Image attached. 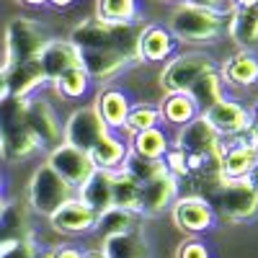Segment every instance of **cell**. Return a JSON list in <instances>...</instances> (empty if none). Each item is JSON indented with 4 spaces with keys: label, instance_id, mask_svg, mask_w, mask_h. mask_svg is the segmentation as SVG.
<instances>
[{
    "label": "cell",
    "instance_id": "cell-17",
    "mask_svg": "<svg viewBox=\"0 0 258 258\" xmlns=\"http://www.w3.org/2000/svg\"><path fill=\"white\" fill-rule=\"evenodd\" d=\"M178 41L170 36L165 24H142L137 34V62L140 64H163L176 54Z\"/></svg>",
    "mask_w": 258,
    "mask_h": 258
},
{
    "label": "cell",
    "instance_id": "cell-25",
    "mask_svg": "<svg viewBox=\"0 0 258 258\" xmlns=\"http://www.w3.org/2000/svg\"><path fill=\"white\" fill-rule=\"evenodd\" d=\"M129 153V142L119 137V132H106L93 147H91V163L96 170H119L124 158Z\"/></svg>",
    "mask_w": 258,
    "mask_h": 258
},
{
    "label": "cell",
    "instance_id": "cell-22",
    "mask_svg": "<svg viewBox=\"0 0 258 258\" xmlns=\"http://www.w3.org/2000/svg\"><path fill=\"white\" fill-rule=\"evenodd\" d=\"M227 88H253L258 85V54L253 49H238L217 64Z\"/></svg>",
    "mask_w": 258,
    "mask_h": 258
},
{
    "label": "cell",
    "instance_id": "cell-32",
    "mask_svg": "<svg viewBox=\"0 0 258 258\" xmlns=\"http://www.w3.org/2000/svg\"><path fill=\"white\" fill-rule=\"evenodd\" d=\"M135 225H140L137 212H132V209H121V207H111V209H106V212L96 214L93 232L103 240V238H111V235H119V232L132 230Z\"/></svg>",
    "mask_w": 258,
    "mask_h": 258
},
{
    "label": "cell",
    "instance_id": "cell-20",
    "mask_svg": "<svg viewBox=\"0 0 258 258\" xmlns=\"http://www.w3.org/2000/svg\"><path fill=\"white\" fill-rule=\"evenodd\" d=\"M49 225L57 235H88L96 225V212L85 207L78 197H73L49 217Z\"/></svg>",
    "mask_w": 258,
    "mask_h": 258
},
{
    "label": "cell",
    "instance_id": "cell-49",
    "mask_svg": "<svg viewBox=\"0 0 258 258\" xmlns=\"http://www.w3.org/2000/svg\"><path fill=\"white\" fill-rule=\"evenodd\" d=\"M85 258H103L98 250H85Z\"/></svg>",
    "mask_w": 258,
    "mask_h": 258
},
{
    "label": "cell",
    "instance_id": "cell-29",
    "mask_svg": "<svg viewBox=\"0 0 258 258\" xmlns=\"http://www.w3.org/2000/svg\"><path fill=\"white\" fill-rule=\"evenodd\" d=\"M13 240H34V232L29 225V214L21 204H6L0 214V245Z\"/></svg>",
    "mask_w": 258,
    "mask_h": 258
},
{
    "label": "cell",
    "instance_id": "cell-5",
    "mask_svg": "<svg viewBox=\"0 0 258 258\" xmlns=\"http://www.w3.org/2000/svg\"><path fill=\"white\" fill-rule=\"evenodd\" d=\"M47 39H49V34H47L44 24H39L36 18H29V16L11 18L6 26V36H3V49H6L3 68L36 59L41 47L47 44Z\"/></svg>",
    "mask_w": 258,
    "mask_h": 258
},
{
    "label": "cell",
    "instance_id": "cell-34",
    "mask_svg": "<svg viewBox=\"0 0 258 258\" xmlns=\"http://www.w3.org/2000/svg\"><path fill=\"white\" fill-rule=\"evenodd\" d=\"M54 91L59 98L64 101H80L85 93L91 91V78L83 73V68H75V70H68L64 75H59L54 83Z\"/></svg>",
    "mask_w": 258,
    "mask_h": 258
},
{
    "label": "cell",
    "instance_id": "cell-38",
    "mask_svg": "<svg viewBox=\"0 0 258 258\" xmlns=\"http://www.w3.org/2000/svg\"><path fill=\"white\" fill-rule=\"evenodd\" d=\"M163 165H165V170H168V173L173 176L176 181L188 178V170H186V155L181 153L178 147H173V145L168 147V153L163 155Z\"/></svg>",
    "mask_w": 258,
    "mask_h": 258
},
{
    "label": "cell",
    "instance_id": "cell-51",
    "mask_svg": "<svg viewBox=\"0 0 258 258\" xmlns=\"http://www.w3.org/2000/svg\"><path fill=\"white\" fill-rule=\"evenodd\" d=\"M163 3H173L176 6V3H183V0H163Z\"/></svg>",
    "mask_w": 258,
    "mask_h": 258
},
{
    "label": "cell",
    "instance_id": "cell-7",
    "mask_svg": "<svg viewBox=\"0 0 258 258\" xmlns=\"http://www.w3.org/2000/svg\"><path fill=\"white\" fill-rule=\"evenodd\" d=\"M209 204H212L214 214L222 217L225 222L243 225V222H250L258 217V194L245 183V178L220 181Z\"/></svg>",
    "mask_w": 258,
    "mask_h": 258
},
{
    "label": "cell",
    "instance_id": "cell-39",
    "mask_svg": "<svg viewBox=\"0 0 258 258\" xmlns=\"http://www.w3.org/2000/svg\"><path fill=\"white\" fill-rule=\"evenodd\" d=\"M176 258H212V248L202 238H186L176 248Z\"/></svg>",
    "mask_w": 258,
    "mask_h": 258
},
{
    "label": "cell",
    "instance_id": "cell-24",
    "mask_svg": "<svg viewBox=\"0 0 258 258\" xmlns=\"http://www.w3.org/2000/svg\"><path fill=\"white\" fill-rule=\"evenodd\" d=\"M227 36L238 49H253L258 44V6L232 8L227 16Z\"/></svg>",
    "mask_w": 258,
    "mask_h": 258
},
{
    "label": "cell",
    "instance_id": "cell-21",
    "mask_svg": "<svg viewBox=\"0 0 258 258\" xmlns=\"http://www.w3.org/2000/svg\"><path fill=\"white\" fill-rule=\"evenodd\" d=\"M98 253L103 258H153V245H150V238L145 235V230L135 225L126 232L103 238Z\"/></svg>",
    "mask_w": 258,
    "mask_h": 258
},
{
    "label": "cell",
    "instance_id": "cell-46",
    "mask_svg": "<svg viewBox=\"0 0 258 258\" xmlns=\"http://www.w3.org/2000/svg\"><path fill=\"white\" fill-rule=\"evenodd\" d=\"M250 116H253V126H255V132H258V101L250 106Z\"/></svg>",
    "mask_w": 258,
    "mask_h": 258
},
{
    "label": "cell",
    "instance_id": "cell-41",
    "mask_svg": "<svg viewBox=\"0 0 258 258\" xmlns=\"http://www.w3.org/2000/svg\"><path fill=\"white\" fill-rule=\"evenodd\" d=\"M191 6H202V8H212V11H222V13H230L232 6L230 0H186Z\"/></svg>",
    "mask_w": 258,
    "mask_h": 258
},
{
    "label": "cell",
    "instance_id": "cell-26",
    "mask_svg": "<svg viewBox=\"0 0 258 258\" xmlns=\"http://www.w3.org/2000/svg\"><path fill=\"white\" fill-rule=\"evenodd\" d=\"M158 114H160L163 126L181 129L183 124H188L191 119L199 116V109L191 101L188 93H163V98L158 103Z\"/></svg>",
    "mask_w": 258,
    "mask_h": 258
},
{
    "label": "cell",
    "instance_id": "cell-18",
    "mask_svg": "<svg viewBox=\"0 0 258 258\" xmlns=\"http://www.w3.org/2000/svg\"><path fill=\"white\" fill-rule=\"evenodd\" d=\"M137 62L119 52L109 49H91V52H80V68L83 73L91 78V83H111L129 68H135Z\"/></svg>",
    "mask_w": 258,
    "mask_h": 258
},
{
    "label": "cell",
    "instance_id": "cell-30",
    "mask_svg": "<svg viewBox=\"0 0 258 258\" xmlns=\"http://www.w3.org/2000/svg\"><path fill=\"white\" fill-rule=\"evenodd\" d=\"M168 147H170V137L160 126L137 132V135H132V140H129V153H135L140 158H147V160H163Z\"/></svg>",
    "mask_w": 258,
    "mask_h": 258
},
{
    "label": "cell",
    "instance_id": "cell-14",
    "mask_svg": "<svg viewBox=\"0 0 258 258\" xmlns=\"http://www.w3.org/2000/svg\"><path fill=\"white\" fill-rule=\"evenodd\" d=\"M258 163V155L250 140H220L217 145V178L240 181Z\"/></svg>",
    "mask_w": 258,
    "mask_h": 258
},
{
    "label": "cell",
    "instance_id": "cell-37",
    "mask_svg": "<svg viewBox=\"0 0 258 258\" xmlns=\"http://www.w3.org/2000/svg\"><path fill=\"white\" fill-rule=\"evenodd\" d=\"M0 258H39L36 240H13L0 245Z\"/></svg>",
    "mask_w": 258,
    "mask_h": 258
},
{
    "label": "cell",
    "instance_id": "cell-15",
    "mask_svg": "<svg viewBox=\"0 0 258 258\" xmlns=\"http://www.w3.org/2000/svg\"><path fill=\"white\" fill-rule=\"evenodd\" d=\"M173 147H178L183 155H199V158H212L217 160V145H220V135L212 129V124L204 119V114H199L197 119H191L188 124H183L176 140L170 142Z\"/></svg>",
    "mask_w": 258,
    "mask_h": 258
},
{
    "label": "cell",
    "instance_id": "cell-11",
    "mask_svg": "<svg viewBox=\"0 0 258 258\" xmlns=\"http://www.w3.org/2000/svg\"><path fill=\"white\" fill-rule=\"evenodd\" d=\"M178 199V181L163 170L155 178H150L145 183H140V191H137V204H135V212L137 217L142 220H153V217H160L165 209H170Z\"/></svg>",
    "mask_w": 258,
    "mask_h": 258
},
{
    "label": "cell",
    "instance_id": "cell-42",
    "mask_svg": "<svg viewBox=\"0 0 258 258\" xmlns=\"http://www.w3.org/2000/svg\"><path fill=\"white\" fill-rule=\"evenodd\" d=\"M245 183H248V186H250V188H253V191L258 194V163H255V165H253V168L248 170V176H245Z\"/></svg>",
    "mask_w": 258,
    "mask_h": 258
},
{
    "label": "cell",
    "instance_id": "cell-8",
    "mask_svg": "<svg viewBox=\"0 0 258 258\" xmlns=\"http://www.w3.org/2000/svg\"><path fill=\"white\" fill-rule=\"evenodd\" d=\"M204 119L220 135V140H250L255 132L250 106H245L243 101L232 98V96H225L209 111H204Z\"/></svg>",
    "mask_w": 258,
    "mask_h": 258
},
{
    "label": "cell",
    "instance_id": "cell-16",
    "mask_svg": "<svg viewBox=\"0 0 258 258\" xmlns=\"http://www.w3.org/2000/svg\"><path fill=\"white\" fill-rule=\"evenodd\" d=\"M36 62H39L41 73H44V80L52 85L59 75H64L68 70L80 68V52H78V47L73 44L70 39L49 36V39H47V44L41 47Z\"/></svg>",
    "mask_w": 258,
    "mask_h": 258
},
{
    "label": "cell",
    "instance_id": "cell-48",
    "mask_svg": "<svg viewBox=\"0 0 258 258\" xmlns=\"http://www.w3.org/2000/svg\"><path fill=\"white\" fill-rule=\"evenodd\" d=\"M250 145H253V150H255V155H258V132H253V137H250Z\"/></svg>",
    "mask_w": 258,
    "mask_h": 258
},
{
    "label": "cell",
    "instance_id": "cell-12",
    "mask_svg": "<svg viewBox=\"0 0 258 258\" xmlns=\"http://www.w3.org/2000/svg\"><path fill=\"white\" fill-rule=\"evenodd\" d=\"M109 132L106 124L98 119L93 106H78L62 124V142L83 153H91V147Z\"/></svg>",
    "mask_w": 258,
    "mask_h": 258
},
{
    "label": "cell",
    "instance_id": "cell-50",
    "mask_svg": "<svg viewBox=\"0 0 258 258\" xmlns=\"http://www.w3.org/2000/svg\"><path fill=\"white\" fill-rule=\"evenodd\" d=\"M3 209H6V199L0 197V214H3Z\"/></svg>",
    "mask_w": 258,
    "mask_h": 258
},
{
    "label": "cell",
    "instance_id": "cell-2",
    "mask_svg": "<svg viewBox=\"0 0 258 258\" xmlns=\"http://www.w3.org/2000/svg\"><path fill=\"white\" fill-rule=\"evenodd\" d=\"M227 16L230 13L191 6L183 0L168 13L165 29L178 44H214L227 34Z\"/></svg>",
    "mask_w": 258,
    "mask_h": 258
},
{
    "label": "cell",
    "instance_id": "cell-45",
    "mask_svg": "<svg viewBox=\"0 0 258 258\" xmlns=\"http://www.w3.org/2000/svg\"><path fill=\"white\" fill-rule=\"evenodd\" d=\"M21 6H29V8H44L47 0H18Z\"/></svg>",
    "mask_w": 258,
    "mask_h": 258
},
{
    "label": "cell",
    "instance_id": "cell-47",
    "mask_svg": "<svg viewBox=\"0 0 258 258\" xmlns=\"http://www.w3.org/2000/svg\"><path fill=\"white\" fill-rule=\"evenodd\" d=\"M6 96V78H3V70H0V98Z\"/></svg>",
    "mask_w": 258,
    "mask_h": 258
},
{
    "label": "cell",
    "instance_id": "cell-27",
    "mask_svg": "<svg viewBox=\"0 0 258 258\" xmlns=\"http://www.w3.org/2000/svg\"><path fill=\"white\" fill-rule=\"evenodd\" d=\"M111 173H114V170H111ZM111 173H109V170H96V173L75 191V197H78L85 207H91L96 214H101V212H106V209L114 207Z\"/></svg>",
    "mask_w": 258,
    "mask_h": 258
},
{
    "label": "cell",
    "instance_id": "cell-43",
    "mask_svg": "<svg viewBox=\"0 0 258 258\" xmlns=\"http://www.w3.org/2000/svg\"><path fill=\"white\" fill-rule=\"evenodd\" d=\"M47 6L54 8V11H68L75 6V0H47Z\"/></svg>",
    "mask_w": 258,
    "mask_h": 258
},
{
    "label": "cell",
    "instance_id": "cell-13",
    "mask_svg": "<svg viewBox=\"0 0 258 258\" xmlns=\"http://www.w3.org/2000/svg\"><path fill=\"white\" fill-rule=\"evenodd\" d=\"M44 163H47L68 186H73L75 191L96 173V168H93V163H91V155L83 153V150H75V147H70V145H64V142H59L57 147L49 150Z\"/></svg>",
    "mask_w": 258,
    "mask_h": 258
},
{
    "label": "cell",
    "instance_id": "cell-28",
    "mask_svg": "<svg viewBox=\"0 0 258 258\" xmlns=\"http://www.w3.org/2000/svg\"><path fill=\"white\" fill-rule=\"evenodd\" d=\"M188 96H191V101L197 103V109H199V114H204V111H209L214 103H220L225 96H227V85H225V80H222V75H220V70H212V73H207V75H202L197 83L188 88Z\"/></svg>",
    "mask_w": 258,
    "mask_h": 258
},
{
    "label": "cell",
    "instance_id": "cell-19",
    "mask_svg": "<svg viewBox=\"0 0 258 258\" xmlns=\"http://www.w3.org/2000/svg\"><path fill=\"white\" fill-rule=\"evenodd\" d=\"M91 106L96 109L98 119L106 124L109 132H124V121L129 114V106H132V98H129V93L124 88H119V85H103L96 93Z\"/></svg>",
    "mask_w": 258,
    "mask_h": 258
},
{
    "label": "cell",
    "instance_id": "cell-9",
    "mask_svg": "<svg viewBox=\"0 0 258 258\" xmlns=\"http://www.w3.org/2000/svg\"><path fill=\"white\" fill-rule=\"evenodd\" d=\"M170 220H173V225L186 232L188 238L194 235V238H199V235L209 232L214 227V222H217V214H214L212 204L207 197H202V194H186V197H178L173 204H170Z\"/></svg>",
    "mask_w": 258,
    "mask_h": 258
},
{
    "label": "cell",
    "instance_id": "cell-10",
    "mask_svg": "<svg viewBox=\"0 0 258 258\" xmlns=\"http://www.w3.org/2000/svg\"><path fill=\"white\" fill-rule=\"evenodd\" d=\"M26 121L39 145V153H49L62 142V119L49 98L31 96L26 98Z\"/></svg>",
    "mask_w": 258,
    "mask_h": 258
},
{
    "label": "cell",
    "instance_id": "cell-36",
    "mask_svg": "<svg viewBox=\"0 0 258 258\" xmlns=\"http://www.w3.org/2000/svg\"><path fill=\"white\" fill-rule=\"evenodd\" d=\"M137 191H140V183H137L135 178H129L124 170H114V173H111V197H114V207L132 209V212H135Z\"/></svg>",
    "mask_w": 258,
    "mask_h": 258
},
{
    "label": "cell",
    "instance_id": "cell-6",
    "mask_svg": "<svg viewBox=\"0 0 258 258\" xmlns=\"http://www.w3.org/2000/svg\"><path fill=\"white\" fill-rule=\"evenodd\" d=\"M75 197V188L64 183L54 170L41 163L34 168V173L29 178V188H26V202H29V209L39 217H52V214Z\"/></svg>",
    "mask_w": 258,
    "mask_h": 258
},
{
    "label": "cell",
    "instance_id": "cell-44",
    "mask_svg": "<svg viewBox=\"0 0 258 258\" xmlns=\"http://www.w3.org/2000/svg\"><path fill=\"white\" fill-rule=\"evenodd\" d=\"M232 8H250V6H258V0H230Z\"/></svg>",
    "mask_w": 258,
    "mask_h": 258
},
{
    "label": "cell",
    "instance_id": "cell-40",
    "mask_svg": "<svg viewBox=\"0 0 258 258\" xmlns=\"http://www.w3.org/2000/svg\"><path fill=\"white\" fill-rule=\"evenodd\" d=\"M44 258H85V250L78 245H54Z\"/></svg>",
    "mask_w": 258,
    "mask_h": 258
},
{
    "label": "cell",
    "instance_id": "cell-33",
    "mask_svg": "<svg viewBox=\"0 0 258 258\" xmlns=\"http://www.w3.org/2000/svg\"><path fill=\"white\" fill-rule=\"evenodd\" d=\"M153 126H160L158 103L132 101V106H129V114H126V121H124V132L132 137V135L145 132V129H153Z\"/></svg>",
    "mask_w": 258,
    "mask_h": 258
},
{
    "label": "cell",
    "instance_id": "cell-4",
    "mask_svg": "<svg viewBox=\"0 0 258 258\" xmlns=\"http://www.w3.org/2000/svg\"><path fill=\"white\" fill-rule=\"evenodd\" d=\"M217 59L209 52L191 49V52H176L168 62H163L158 83L163 93H188V88L197 83L202 75L217 70Z\"/></svg>",
    "mask_w": 258,
    "mask_h": 258
},
{
    "label": "cell",
    "instance_id": "cell-3",
    "mask_svg": "<svg viewBox=\"0 0 258 258\" xmlns=\"http://www.w3.org/2000/svg\"><path fill=\"white\" fill-rule=\"evenodd\" d=\"M39 153V145L26 121V98H0V158L6 163H24Z\"/></svg>",
    "mask_w": 258,
    "mask_h": 258
},
{
    "label": "cell",
    "instance_id": "cell-35",
    "mask_svg": "<svg viewBox=\"0 0 258 258\" xmlns=\"http://www.w3.org/2000/svg\"><path fill=\"white\" fill-rule=\"evenodd\" d=\"M119 170H124V173L129 178H135L137 183H145L150 178H155L158 173H163L165 165H163V160H147V158H140L135 153H126V158H124Z\"/></svg>",
    "mask_w": 258,
    "mask_h": 258
},
{
    "label": "cell",
    "instance_id": "cell-31",
    "mask_svg": "<svg viewBox=\"0 0 258 258\" xmlns=\"http://www.w3.org/2000/svg\"><path fill=\"white\" fill-rule=\"evenodd\" d=\"M96 18L111 24H142L140 0H96Z\"/></svg>",
    "mask_w": 258,
    "mask_h": 258
},
{
    "label": "cell",
    "instance_id": "cell-52",
    "mask_svg": "<svg viewBox=\"0 0 258 258\" xmlns=\"http://www.w3.org/2000/svg\"><path fill=\"white\" fill-rule=\"evenodd\" d=\"M0 186H3V176H0Z\"/></svg>",
    "mask_w": 258,
    "mask_h": 258
},
{
    "label": "cell",
    "instance_id": "cell-23",
    "mask_svg": "<svg viewBox=\"0 0 258 258\" xmlns=\"http://www.w3.org/2000/svg\"><path fill=\"white\" fill-rule=\"evenodd\" d=\"M6 78V93L16 96V98H31L39 93V88H44L47 80L41 73L39 62H21V64H11V68H0Z\"/></svg>",
    "mask_w": 258,
    "mask_h": 258
},
{
    "label": "cell",
    "instance_id": "cell-1",
    "mask_svg": "<svg viewBox=\"0 0 258 258\" xmlns=\"http://www.w3.org/2000/svg\"><path fill=\"white\" fill-rule=\"evenodd\" d=\"M140 29H142V24H111V21H101L96 16H88L70 29L68 39L78 47V52L109 49V52H119V54L129 57L132 62H137Z\"/></svg>",
    "mask_w": 258,
    "mask_h": 258
}]
</instances>
